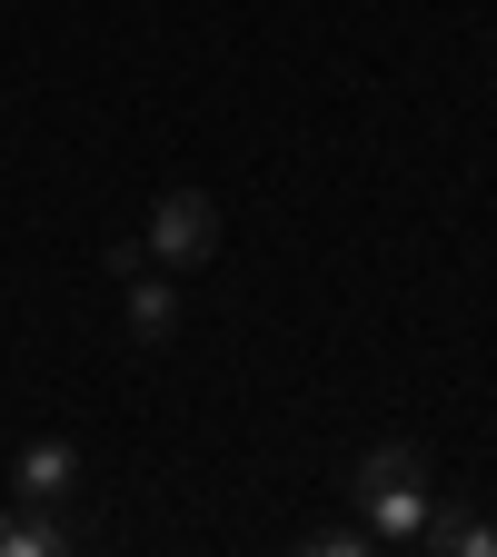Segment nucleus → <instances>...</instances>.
I'll return each instance as SVG.
<instances>
[{
  "instance_id": "7",
  "label": "nucleus",
  "mask_w": 497,
  "mask_h": 557,
  "mask_svg": "<svg viewBox=\"0 0 497 557\" xmlns=\"http://www.w3.org/2000/svg\"><path fill=\"white\" fill-rule=\"evenodd\" d=\"M299 547H309V557H369L378 537H369V528H309Z\"/></svg>"
},
{
  "instance_id": "3",
  "label": "nucleus",
  "mask_w": 497,
  "mask_h": 557,
  "mask_svg": "<svg viewBox=\"0 0 497 557\" xmlns=\"http://www.w3.org/2000/svg\"><path fill=\"white\" fill-rule=\"evenodd\" d=\"M70 487H80V448H70V438H30L21 468H11V498H30V508H70Z\"/></svg>"
},
{
  "instance_id": "4",
  "label": "nucleus",
  "mask_w": 497,
  "mask_h": 557,
  "mask_svg": "<svg viewBox=\"0 0 497 557\" xmlns=\"http://www.w3.org/2000/svg\"><path fill=\"white\" fill-rule=\"evenodd\" d=\"M70 547H80L70 508H30L21 498V518H0V557H70Z\"/></svg>"
},
{
  "instance_id": "2",
  "label": "nucleus",
  "mask_w": 497,
  "mask_h": 557,
  "mask_svg": "<svg viewBox=\"0 0 497 557\" xmlns=\"http://www.w3.org/2000/svg\"><path fill=\"white\" fill-rule=\"evenodd\" d=\"M139 239H150L160 269H209V259H220V199H209V189H160Z\"/></svg>"
},
{
  "instance_id": "8",
  "label": "nucleus",
  "mask_w": 497,
  "mask_h": 557,
  "mask_svg": "<svg viewBox=\"0 0 497 557\" xmlns=\"http://www.w3.org/2000/svg\"><path fill=\"white\" fill-rule=\"evenodd\" d=\"M100 269H110V278H139V269H150V239H110Z\"/></svg>"
},
{
  "instance_id": "6",
  "label": "nucleus",
  "mask_w": 497,
  "mask_h": 557,
  "mask_svg": "<svg viewBox=\"0 0 497 557\" xmlns=\"http://www.w3.org/2000/svg\"><path fill=\"white\" fill-rule=\"evenodd\" d=\"M418 547H428V557H497V528H487L477 508H438V498H428V528H418Z\"/></svg>"
},
{
  "instance_id": "1",
  "label": "nucleus",
  "mask_w": 497,
  "mask_h": 557,
  "mask_svg": "<svg viewBox=\"0 0 497 557\" xmlns=\"http://www.w3.org/2000/svg\"><path fill=\"white\" fill-rule=\"evenodd\" d=\"M348 498H359V528L378 547H418V528H428V448H408V438H378L359 448V468H348Z\"/></svg>"
},
{
  "instance_id": "5",
  "label": "nucleus",
  "mask_w": 497,
  "mask_h": 557,
  "mask_svg": "<svg viewBox=\"0 0 497 557\" xmlns=\"http://www.w3.org/2000/svg\"><path fill=\"white\" fill-rule=\"evenodd\" d=\"M129 289V338L139 348H160L170 329H179V289H170V269H139V278H120Z\"/></svg>"
}]
</instances>
